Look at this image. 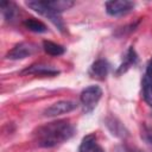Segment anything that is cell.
<instances>
[{"label":"cell","mask_w":152,"mask_h":152,"mask_svg":"<svg viewBox=\"0 0 152 152\" xmlns=\"http://www.w3.org/2000/svg\"><path fill=\"white\" fill-rule=\"evenodd\" d=\"M43 49L50 56H62L65 52V49L62 45L53 43V42H50V40L43 42Z\"/></svg>","instance_id":"15"},{"label":"cell","mask_w":152,"mask_h":152,"mask_svg":"<svg viewBox=\"0 0 152 152\" xmlns=\"http://www.w3.org/2000/svg\"><path fill=\"white\" fill-rule=\"evenodd\" d=\"M102 97V89L99 86H89L84 88L80 95V101L84 113H90L97 106Z\"/></svg>","instance_id":"3"},{"label":"cell","mask_w":152,"mask_h":152,"mask_svg":"<svg viewBox=\"0 0 152 152\" xmlns=\"http://www.w3.org/2000/svg\"><path fill=\"white\" fill-rule=\"evenodd\" d=\"M137 59H138V56L135 53V50L133 48H129L128 51H127V53H126V56H125V58H124L122 64L118 69V74H122V72L127 71L137 62Z\"/></svg>","instance_id":"12"},{"label":"cell","mask_w":152,"mask_h":152,"mask_svg":"<svg viewBox=\"0 0 152 152\" xmlns=\"http://www.w3.org/2000/svg\"><path fill=\"white\" fill-rule=\"evenodd\" d=\"M108 71H109L108 62L106 59H97L91 64V66L89 69V75L93 78L103 81V80H106V77L108 75Z\"/></svg>","instance_id":"7"},{"label":"cell","mask_w":152,"mask_h":152,"mask_svg":"<svg viewBox=\"0 0 152 152\" xmlns=\"http://www.w3.org/2000/svg\"><path fill=\"white\" fill-rule=\"evenodd\" d=\"M24 26L32 31V32H36V33H43V32H46L48 31V27L46 25L38 20V19H34V18H30V19H25L24 20Z\"/></svg>","instance_id":"14"},{"label":"cell","mask_w":152,"mask_h":152,"mask_svg":"<svg viewBox=\"0 0 152 152\" xmlns=\"http://www.w3.org/2000/svg\"><path fill=\"white\" fill-rule=\"evenodd\" d=\"M0 7H1L2 15L5 17V19L7 21H12L17 17V10L18 8H17L15 4L11 2V1H1Z\"/></svg>","instance_id":"13"},{"label":"cell","mask_w":152,"mask_h":152,"mask_svg":"<svg viewBox=\"0 0 152 152\" xmlns=\"http://www.w3.org/2000/svg\"><path fill=\"white\" fill-rule=\"evenodd\" d=\"M75 133V127L66 120H57L38 127L33 138L40 147H55L69 140Z\"/></svg>","instance_id":"1"},{"label":"cell","mask_w":152,"mask_h":152,"mask_svg":"<svg viewBox=\"0 0 152 152\" xmlns=\"http://www.w3.org/2000/svg\"><path fill=\"white\" fill-rule=\"evenodd\" d=\"M48 4L51 8H53L58 13L65 10H69L70 7L74 6V1H70V0H51V1H48Z\"/></svg>","instance_id":"16"},{"label":"cell","mask_w":152,"mask_h":152,"mask_svg":"<svg viewBox=\"0 0 152 152\" xmlns=\"http://www.w3.org/2000/svg\"><path fill=\"white\" fill-rule=\"evenodd\" d=\"M141 138L152 146V127L144 124L141 128Z\"/></svg>","instance_id":"17"},{"label":"cell","mask_w":152,"mask_h":152,"mask_svg":"<svg viewBox=\"0 0 152 152\" xmlns=\"http://www.w3.org/2000/svg\"><path fill=\"white\" fill-rule=\"evenodd\" d=\"M142 96L146 103L152 107V62L147 65L144 80H142Z\"/></svg>","instance_id":"8"},{"label":"cell","mask_w":152,"mask_h":152,"mask_svg":"<svg viewBox=\"0 0 152 152\" xmlns=\"http://www.w3.org/2000/svg\"><path fill=\"white\" fill-rule=\"evenodd\" d=\"M26 5L33 10L34 12H37L38 14L48 18L58 30L64 31V23L61 18V13L56 12L53 8H51L48 4V1H43V0H28L26 1Z\"/></svg>","instance_id":"2"},{"label":"cell","mask_w":152,"mask_h":152,"mask_svg":"<svg viewBox=\"0 0 152 152\" xmlns=\"http://www.w3.org/2000/svg\"><path fill=\"white\" fill-rule=\"evenodd\" d=\"M59 71L55 69L51 65H45V64H32L31 66L26 68L25 70L21 71L23 75L32 74V75H43V76H55Z\"/></svg>","instance_id":"9"},{"label":"cell","mask_w":152,"mask_h":152,"mask_svg":"<svg viewBox=\"0 0 152 152\" xmlns=\"http://www.w3.org/2000/svg\"><path fill=\"white\" fill-rule=\"evenodd\" d=\"M106 126L109 129V132L118 138H125L128 135V132L125 128V126L114 116H108L106 119Z\"/></svg>","instance_id":"10"},{"label":"cell","mask_w":152,"mask_h":152,"mask_svg":"<svg viewBox=\"0 0 152 152\" xmlns=\"http://www.w3.org/2000/svg\"><path fill=\"white\" fill-rule=\"evenodd\" d=\"M36 50H37V46L34 44L23 42V43L17 44L12 50H10L8 53L6 55V58H8V59H24V58L31 56Z\"/></svg>","instance_id":"6"},{"label":"cell","mask_w":152,"mask_h":152,"mask_svg":"<svg viewBox=\"0 0 152 152\" xmlns=\"http://www.w3.org/2000/svg\"><path fill=\"white\" fill-rule=\"evenodd\" d=\"M78 152H104V151L97 144L96 135L95 134H88L82 139Z\"/></svg>","instance_id":"11"},{"label":"cell","mask_w":152,"mask_h":152,"mask_svg":"<svg viewBox=\"0 0 152 152\" xmlns=\"http://www.w3.org/2000/svg\"><path fill=\"white\" fill-rule=\"evenodd\" d=\"M77 103L74 101H69V100H62L58 102L52 103L51 106H49L45 110H44V115L45 116H58L62 114H66L72 112L74 109H76Z\"/></svg>","instance_id":"5"},{"label":"cell","mask_w":152,"mask_h":152,"mask_svg":"<svg viewBox=\"0 0 152 152\" xmlns=\"http://www.w3.org/2000/svg\"><path fill=\"white\" fill-rule=\"evenodd\" d=\"M134 2L129 0H110L106 2V12L112 17H121L131 12Z\"/></svg>","instance_id":"4"}]
</instances>
